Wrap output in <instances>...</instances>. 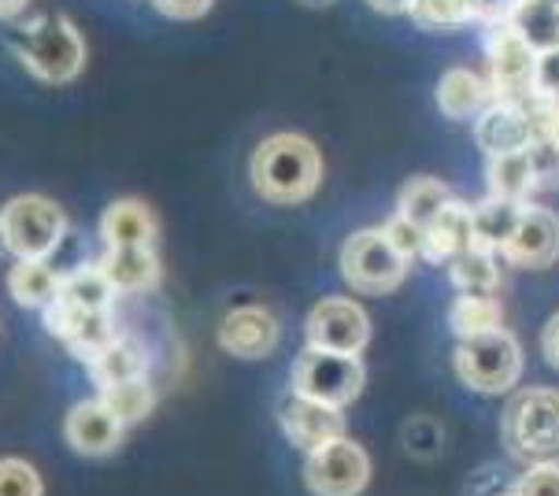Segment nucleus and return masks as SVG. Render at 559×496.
I'll use <instances>...</instances> for the list:
<instances>
[{"mask_svg":"<svg viewBox=\"0 0 559 496\" xmlns=\"http://www.w3.org/2000/svg\"><path fill=\"white\" fill-rule=\"evenodd\" d=\"M322 182V156L305 133H274L252 152V189L271 204H305Z\"/></svg>","mask_w":559,"mask_h":496,"instance_id":"obj_1","label":"nucleus"},{"mask_svg":"<svg viewBox=\"0 0 559 496\" xmlns=\"http://www.w3.org/2000/svg\"><path fill=\"white\" fill-rule=\"evenodd\" d=\"M504 448L526 467L559 463V389L530 386L504 408Z\"/></svg>","mask_w":559,"mask_h":496,"instance_id":"obj_2","label":"nucleus"},{"mask_svg":"<svg viewBox=\"0 0 559 496\" xmlns=\"http://www.w3.org/2000/svg\"><path fill=\"white\" fill-rule=\"evenodd\" d=\"M12 49L34 79L49 85L79 79V71L85 67V42L79 26L63 15H37L26 26H19Z\"/></svg>","mask_w":559,"mask_h":496,"instance_id":"obj_3","label":"nucleus"},{"mask_svg":"<svg viewBox=\"0 0 559 496\" xmlns=\"http://www.w3.org/2000/svg\"><path fill=\"white\" fill-rule=\"evenodd\" d=\"M452 364H456V375L467 389H475L481 397H500L511 393V386L523 375V349L500 327L478 333V338H463Z\"/></svg>","mask_w":559,"mask_h":496,"instance_id":"obj_4","label":"nucleus"},{"mask_svg":"<svg viewBox=\"0 0 559 496\" xmlns=\"http://www.w3.org/2000/svg\"><path fill=\"white\" fill-rule=\"evenodd\" d=\"M0 234H4V248L19 260H49L68 234V219L56 200L23 193L8 200L0 212Z\"/></svg>","mask_w":559,"mask_h":496,"instance_id":"obj_5","label":"nucleus"},{"mask_svg":"<svg viewBox=\"0 0 559 496\" xmlns=\"http://www.w3.org/2000/svg\"><path fill=\"white\" fill-rule=\"evenodd\" d=\"M486 56H489V93L492 104H511V108L526 111L534 104V63L537 52L511 31V23L486 26Z\"/></svg>","mask_w":559,"mask_h":496,"instance_id":"obj_6","label":"nucleus"},{"mask_svg":"<svg viewBox=\"0 0 559 496\" xmlns=\"http://www.w3.org/2000/svg\"><path fill=\"white\" fill-rule=\"evenodd\" d=\"M407 256L390 245L382 231H359L341 248V274L364 297H385L407 274Z\"/></svg>","mask_w":559,"mask_h":496,"instance_id":"obj_7","label":"nucleus"},{"mask_svg":"<svg viewBox=\"0 0 559 496\" xmlns=\"http://www.w3.org/2000/svg\"><path fill=\"white\" fill-rule=\"evenodd\" d=\"M364 389V364L359 356H341L326 349H305L293 364V393L345 408Z\"/></svg>","mask_w":559,"mask_h":496,"instance_id":"obj_8","label":"nucleus"},{"mask_svg":"<svg viewBox=\"0 0 559 496\" xmlns=\"http://www.w3.org/2000/svg\"><path fill=\"white\" fill-rule=\"evenodd\" d=\"M371 479V460L356 441L334 437L308 452L305 463V485L316 496H359Z\"/></svg>","mask_w":559,"mask_h":496,"instance_id":"obj_9","label":"nucleus"},{"mask_svg":"<svg viewBox=\"0 0 559 496\" xmlns=\"http://www.w3.org/2000/svg\"><path fill=\"white\" fill-rule=\"evenodd\" d=\"M308 345L311 349H326V352H341V356H359L371 341V319L359 308L356 300L345 297H326L311 308L308 322Z\"/></svg>","mask_w":559,"mask_h":496,"instance_id":"obj_10","label":"nucleus"},{"mask_svg":"<svg viewBox=\"0 0 559 496\" xmlns=\"http://www.w3.org/2000/svg\"><path fill=\"white\" fill-rule=\"evenodd\" d=\"M45 315V327L52 330V338L60 345H68L79 359H90L116 338V327H111V311H90V308H74V304L56 297Z\"/></svg>","mask_w":559,"mask_h":496,"instance_id":"obj_11","label":"nucleus"},{"mask_svg":"<svg viewBox=\"0 0 559 496\" xmlns=\"http://www.w3.org/2000/svg\"><path fill=\"white\" fill-rule=\"evenodd\" d=\"M500 252H504L508 263L530 267V271L556 263L559 260V215L548 212V208L523 204L515 231H511V237Z\"/></svg>","mask_w":559,"mask_h":496,"instance_id":"obj_12","label":"nucleus"},{"mask_svg":"<svg viewBox=\"0 0 559 496\" xmlns=\"http://www.w3.org/2000/svg\"><path fill=\"white\" fill-rule=\"evenodd\" d=\"M278 423H282V434L297 448H305V452L334 441V437H345V415H341V408L300 397V393L282 397Z\"/></svg>","mask_w":559,"mask_h":496,"instance_id":"obj_13","label":"nucleus"},{"mask_svg":"<svg viewBox=\"0 0 559 496\" xmlns=\"http://www.w3.org/2000/svg\"><path fill=\"white\" fill-rule=\"evenodd\" d=\"M278 319L267 308H234L219 322V345L238 359H267L278 349Z\"/></svg>","mask_w":559,"mask_h":496,"instance_id":"obj_14","label":"nucleus"},{"mask_svg":"<svg viewBox=\"0 0 559 496\" xmlns=\"http://www.w3.org/2000/svg\"><path fill=\"white\" fill-rule=\"evenodd\" d=\"M122 430L127 426L119 423L100 400H82L68 412V423H63V434H68V445L79 456H108L116 452L122 441Z\"/></svg>","mask_w":559,"mask_h":496,"instance_id":"obj_15","label":"nucleus"},{"mask_svg":"<svg viewBox=\"0 0 559 496\" xmlns=\"http://www.w3.org/2000/svg\"><path fill=\"white\" fill-rule=\"evenodd\" d=\"M97 267L108 274L116 293H141L159 282V260L153 245H108Z\"/></svg>","mask_w":559,"mask_h":496,"instance_id":"obj_16","label":"nucleus"},{"mask_svg":"<svg viewBox=\"0 0 559 496\" xmlns=\"http://www.w3.org/2000/svg\"><path fill=\"white\" fill-rule=\"evenodd\" d=\"M475 141L486 156H504V152H523L534 141L526 111L511 104H489L475 122Z\"/></svg>","mask_w":559,"mask_h":496,"instance_id":"obj_17","label":"nucleus"},{"mask_svg":"<svg viewBox=\"0 0 559 496\" xmlns=\"http://www.w3.org/2000/svg\"><path fill=\"white\" fill-rule=\"evenodd\" d=\"M475 245V234H471V208L463 200H452L444 204L438 219L423 231V248L419 252L430 263H449L452 256L467 252Z\"/></svg>","mask_w":559,"mask_h":496,"instance_id":"obj_18","label":"nucleus"},{"mask_svg":"<svg viewBox=\"0 0 559 496\" xmlns=\"http://www.w3.org/2000/svg\"><path fill=\"white\" fill-rule=\"evenodd\" d=\"M85 370H90V381L97 389H111V386H122V381L145 378L148 356H145V349H141V341L119 338L116 333L97 356L85 359Z\"/></svg>","mask_w":559,"mask_h":496,"instance_id":"obj_19","label":"nucleus"},{"mask_svg":"<svg viewBox=\"0 0 559 496\" xmlns=\"http://www.w3.org/2000/svg\"><path fill=\"white\" fill-rule=\"evenodd\" d=\"M438 104L449 119H478L492 104L489 82L467 67H452L438 82Z\"/></svg>","mask_w":559,"mask_h":496,"instance_id":"obj_20","label":"nucleus"},{"mask_svg":"<svg viewBox=\"0 0 559 496\" xmlns=\"http://www.w3.org/2000/svg\"><path fill=\"white\" fill-rule=\"evenodd\" d=\"M104 245H156V219L141 200H116L100 219Z\"/></svg>","mask_w":559,"mask_h":496,"instance_id":"obj_21","label":"nucleus"},{"mask_svg":"<svg viewBox=\"0 0 559 496\" xmlns=\"http://www.w3.org/2000/svg\"><path fill=\"white\" fill-rule=\"evenodd\" d=\"M8 290H12L15 304H23L31 311H45L60 297V274L45 260H19L12 274H8Z\"/></svg>","mask_w":559,"mask_h":496,"instance_id":"obj_22","label":"nucleus"},{"mask_svg":"<svg viewBox=\"0 0 559 496\" xmlns=\"http://www.w3.org/2000/svg\"><path fill=\"white\" fill-rule=\"evenodd\" d=\"M519 212H523V204H515V200H504V197H486L481 204L471 208V234H475V248H504V241L511 237L519 223Z\"/></svg>","mask_w":559,"mask_h":496,"instance_id":"obj_23","label":"nucleus"},{"mask_svg":"<svg viewBox=\"0 0 559 496\" xmlns=\"http://www.w3.org/2000/svg\"><path fill=\"white\" fill-rule=\"evenodd\" d=\"M508 23L534 52L559 49V8L548 0H519Z\"/></svg>","mask_w":559,"mask_h":496,"instance_id":"obj_24","label":"nucleus"},{"mask_svg":"<svg viewBox=\"0 0 559 496\" xmlns=\"http://www.w3.org/2000/svg\"><path fill=\"white\" fill-rule=\"evenodd\" d=\"M449 282L456 285L460 293H467V297H492L500 285V267L492 260V252L471 245L467 252L449 260Z\"/></svg>","mask_w":559,"mask_h":496,"instance_id":"obj_25","label":"nucleus"},{"mask_svg":"<svg viewBox=\"0 0 559 496\" xmlns=\"http://www.w3.org/2000/svg\"><path fill=\"white\" fill-rule=\"evenodd\" d=\"M452 189L438 182V178H412L404 189H401V200H396V215L407 219L412 226H419V231H426V226L438 219V212L444 204H452Z\"/></svg>","mask_w":559,"mask_h":496,"instance_id":"obj_26","label":"nucleus"},{"mask_svg":"<svg viewBox=\"0 0 559 496\" xmlns=\"http://www.w3.org/2000/svg\"><path fill=\"white\" fill-rule=\"evenodd\" d=\"M60 300L74 304V308L108 311L111 300H116V285L108 282V274L97 263H85L79 271H71L68 279H60Z\"/></svg>","mask_w":559,"mask_h":496,"instance_id":"obj_27","label":"nucleus"},{"mask_svg":"<svg viewBox=\"0 0 559 496\" xmlns=\"http://www.w3.org/2000/svg\"><path fill=\"white\" fill-rule=\"evenodd\" d=\"M489 197H504V200H523L534 193V175H530V156L523 152H504V156H489Z\"/></svg>","mask_w":559,"mask_h":496,"instance_id":"obj_28","label":"nucleus"},{"mask_svg":"<svg viewBox=\"0 0 559 496\" xmlns=\"http://www.w3.org/2000/svg\"><path fill=\"white\" fill-rule=\"evenodd\" d=\"M100 404L108 408L122 426H134L141 418H148V412H153V404H156V393H153V386H148V378H134V381H122V386L100 389Z\"/></svg>","mask_w":559,"mask_h":496,"instance_id":"obj_29","label":"nucleus"},{"mask_svg":"<svg viewBox=\"0 0 559 496\" xmlns=\"http://www.w3.org/2000/svg\"><path fill=\"white\" fill-rule=\"evenodd\" d=\"M449 327L460 341L500 330V304L492 297H467V293H463V297L449 308Z\"/></svg>","mask_w":559,"mask_h":496,"instance_id":"obj_30","label":"nucleus"},{"mask_svg":"<svg viewBox=\"0 0 559 496\" xmlns=\"http://www.w3.org/2000/svg\"><path fill=\"white\" fill-rule=\"evenodd\" d=\"M407 12L415 15V23L430 26V31H444V26H463L471 19L467 0H412Z\"/></svg>","mask_w":559,"mask_h":496,"instance_id":"obj_31","label":"nucleus"},{"mask_svg":"<svg viewBox=\"0 0 559 496\" xmlns=\"http://www.w3.org/2000/svg\"><path fill=\"white\" fill-rule=\"evenodd\" d=\"M530 175L534 189H559V141L556 138H534L526 145Z\"/></svg>","mask_w":559,"mask_h":496,"instance_id":"obj_32","label":"nucleus"},{"mask_svg":"<svg viewBox=\"0 0 559 496\" xmlns=\"http://www.w3.org/2000/svg\"><path fill=\"white\" fill-rule=\"evenodd\" d=\"M41 474L26 460H0V496H41Z\"/></svg>","mask_w":559,"mask_h":496,"instance_id":"obj_33","label":"nucleus"},{"mask_svg":"<svg viewBox=\"0 0 559 496\" xmlns=\"http://www.w3.org/2000/svg\"><path fill=\"white\" fill-rule=\"evenodd\" d=\"M515 496H559V463L530 467L515 482Z\"/></svg>","mask_w":559,"mask_h":496,"instance_id":"obj_34","label":"nucleus"},{"mask_svg":"<svg viewBox=\"0 0 559 496\" xmlns=\"http://www.w3.org/2000/svg\"><path fill=\"white\" fill-rule=\"evenodd\" d=\"M534 93H537V97L559 101V49L537 52V63H534Z\"/></svg>","mask_w":559,"mask_h":496,"instance_id":"obj_35","label":"nucleus"},{"mask_svg":"<svg viewBox=\"0 0 559 496\" xmlns=\"http://www.w3.org/2000/svg\"><path fill=\"white\" fill-rule=\"evenodd\" d=\"M382 234L390 237V245H393L401 256H407V260H412V256H419V248H423V231H419V226L407 223V219L393 215L390 223L382 226Z\"/></svg>","mask_w":559,"mask_h":496,"instance_id":"obj_36","label":"nucleus"},{"mask_svg":"<svg viewBox=\"0 0 559 496\" xmlns=\"http://www.w3.org/2000/svg\"><path fill=\"white\" fill-rule=\"evenodd\" d=\"M467 4H471V19H478L481 26H492L511 19L519 0H467Z\"/></svg>","mask_w":559,"mask_h":496,"instance_id":"obj_37","label":"nucleus"},{"mask_svg":"<svg viewBox=\"0 0 559 496\" xmlns=\"http://www.w3.org/2000/svg\"><path fill=\"white\" fill-rule=\"evenodd\" d=\"M153 4L170 19H201L215 0H153Z\"/></svg>","mask_w":559,"mask_h":496,"instance_id":"obj_38","label":"nucleus"},{"mask_svg":"<svg viewBox=\"0 0 559 496\" xmlns=\"http://www.w3.org/2000/svg\"><path fill=\"white\" fill-rule=\"evenodd\" d=\"M542 352L548 359V367L559 370V311L552 315V319L545 322V333H542Z\"/></svg>","mask_w":559,"mask_h":496,"instance_id":"obj_39","label":"nucleus"},{"mask_svg":"<svg viewBox=\"0 0 559 496\" xmlns=\"http://www.w3.org/2000/svg\"><path fill=\"white\" fill-rule=\"evenodd\" d=\"M367 4H371L374 12H382V15H401V12H407V4H412V0H367Z\"/></svg>","mask_w":559,"mask_h":496,"instance_id":"obj_40","label":"nucleus"},{"mask_svg":"<svg viewBox=\"0 0 559 496\" xmlns=\"http://www.w3.org/2000/svg\"><path fill=\"white\" fill-rule=\"evenodd\" d=\"M26 4H31V0H0V19H12V15H19Z\"/></svg>","mask_w":559,"mask_h":496,"instance_id":"obj_41","label":"nucleus"},{"mask_svg":"<svg viewBox=\"0 0 559 496\" xmlns=\"http://www.w3.org/2000/svg\"><path fill=\"white\" fill-rule=\"evenodd\" d=\"M300 4H305V8H330L334 0H300Z\"/></svg>","mask_w":559,"mask_h":496,"instance_id":"obj_42","label":"nucleus"},{"mask_svg":"<svg viewBox=\"0 0 559 496\" xmlns=\"http://www.w3.org/2000/svg\"><path fill=\"white\" fill-rule=\"evenodd\" d=\"M0 252H4V234H0Z\"/></svg>","mask_w":559,"mask_h":496,"instance_id":"obj_43","label":"nucleus"},{"mask_svg":"<svg viewBox=\"0 0 559 496\" xmlns=\"http://www.w3.org/2000/svg\"><path fill=\"white\" fill-rule=\"evenodd\" d=\"M548 4H556V8H559V0H548Z\"/></svg>","mask_w":559,"mask_h":496,"instance_id":"obj_44","label":"nucleus"}]
</instances>
